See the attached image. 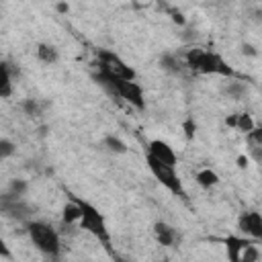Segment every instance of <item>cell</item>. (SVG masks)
Returning <instances> with one entry per match:
<instances>
[{
  "label": "cell",
  "mask_w": 262,
  "mask_h": 262,
  "mask_svg": "<svg viewBox=\"0 0 262 262\" xmlns=\"http://www.w3.org/2000/svg\"><path fill=\"white\" fill-rule=\"evenodd\" d=\"M184 68L192 70L194 74L203 76H223V78H233L235 72L229 68V63L217 53V51H207L203 47H192L182 55Z\"/></svg>",
  "instance_id": "6da1fadb"
},
{
  "label": "cell",
  "mask_w": 262,
  "mask_h": 262,
  "mask_svg": "<svg viewBox=\"0 0 262 262\" xmlns=\"http://www.w3.org/2000/svg\"><path fill=\"white\" fill-rule=\"evenodd\" d=\"M76 201V205L80 207V221H78V227L88 231L92 237H96L106 250H111V233H108V227H106V219L104 215L94 207L90 205L88 201H82L78 196H72Z\"/></svg>",
  "instance_id": "7a4b0ae2"
},
{
  "label": "cell",
  "mask_w": 262,
  "mask_h": 262,
  "mask_svg": "<svg viewBox=\"0 0 262 262\" xmlns=\"http://www.w3.org/2000/svg\"><path fill=\"white\" fill-rule=\"evenodd\" d=\"M94 80H96L100 86H104L113 96L123 98L127 104L135 106V108H139V111L145 108L143 88H141L135 80H117V78H108V76H104V74H100V72L94 74Z\"/></svg>",
  "instance_id": "3957f363"
},
{
  "label": "cell",
  "mask_w": 262,
  "mask_h": 262,
  "mask_svg": "<svg viewBox=\"0 0 262 262\" xmlns=\"http://www.w3.org/2000/svg\"><path fill=\"white\" fill-rule=\"evenodd\" d=\"M27 233H29V239L33 242V246L43 256H47L51 260L59 258V252H61L59 235L49 223H45V221H29L27 223Z\"/></svg>",
  "instance_id": "277c9868"
},
{
  "label": "cell",
  "mask_w": 262,
  "mask_h": 262,
  "mask_svg": "<svg viewBox=\"0 0 262 262\" xmlns=\"http://www.w3.org/2000/svg\"><path fill=\"white\" fill-rule=\"evenodd\" d=\"M96 61H98V72L108 76V78H117V80H135L137 78L135 70L127 61H123L115 51L98 49Z\"/></svg>",
  "instance_id": "5b68a950"
},
{
  "label": "cell",
  "mask_w": 262,
  "mask_h": 262,
  "mask_svg": "<svg viewBox=\"0 0 262 262\" xmlns=\"http://www.w3.org/2000/svg\"><path fill=\"white\" fill-rule=\"evenodd\" d=\"M145 162H147V168H149V172L154 174V178H156L164 188H168V190H170L172 194H176V196H186L184 186H182V182H180V178H178V174H176L174 168H168V166H164V164H160V162H156V160H151V158H147V156H145Z\"/></svg>",
  "instance_id": "8992f818"
},
{
  "label": "cell",
  "mask_w": 262,
  "mask_h": 262,
  "mask_svg": "<svg viewBox=\"0 0 262 262\" xmlns=\"http://www.w3.org/2000/svg\"><path fill=\"white\" fill-rule=\"evenodd\" d=\"M33 211H35V207H31L23 196H12L8 192L0 196V213L10 219L27 221V219H31Z\"/></svg>",
  "instance_id": "52a82bcc"
},
{
  "label": "cell",
  "mask_w": 262,
  "mask_h": 262,
  "mask_svg": "<svg viewBox=\"0 0 262 262\" xmlns=\"http://www.w3.org/2000/svg\"><path fill=\"white\" fill-rule=\"evenodd\" d=\"M147 158L168 166V168H174L176 170V164H178V158H176V151L172 149L170 143H166L164 139H151L147 143Z\"/></svg>",
  "instance_id": "ba28073f"
},
{
  "label": "cell",
  "mask_w": 262,
  "mask_h": 262,
  "mask_svg": "<svg viewBox=\"0 0 262 262\" xmlns=\"http://www.w3.org/2000/svg\"><path fill=\"white\" fill-rule=\"evenodd\" d=\"M237 229L246 233V237L260 242L262 239V217L258 211H246L237 219Z\"/></svg>",
  "instance_id": "9c48e42d"
},
{
  "label": "cell",
  "mask_w": 262,
  "mask_h": 262,
  "mask_svg": "<svg viewBox=\"0 0 262 262\" xmlns=\"http://www.w3.org/2000/svg\"><path fill=\"white\" fill-rule=\"evenodd\" d=\"M252 242H254V239H250V237L227 235V237L223 239V244H225V252H227V260H229V262H239V256H242L244 248H246L248 244H252Z\"/></svg>",
  "instance_id": "30bf717a"
},
{
  "label": "cell",
  "mask_w": 262,
  "mask_h": 262,
  "mask_svg": "<svg viewBox=\"0 0 262 262\" xmlns=\"http://www.w3.org/2000/svg\"><path fill=\"white\" fill-rule=\"evenodd\" d=\"M154 237H156V242H158L160 246L170 248V246L176 244V239H178V231H176L170 223H166V221H158V223L154 225Z\"/></svg>",
  "instance_id": "8fae6325"
},
{
  "label": "cell",
  "mask_w": 262,
  "mask_h": 262,
  "mask_svg": "<svg viewBox=\"0 0 262 262\" xmlns=\"http://www.w3.org/2000/svg\"><path fill=\"white\" fill-rule=\"evenodd\" d=\"M35 53H37V59L43 61V63H47V66H51V63H55L59 59V51L51 43H39L37 49H35Z\"/></svg>",
  "instance_id": "7c38bea8"
},
{
  "label": "cell",
  "mask_w": 262,
  "mask_h": 262,
  "mask_svg": "<svg viewBox=\"0 0 262 262\" xmlns=\"http://www.w3.org/2000/svg\"><path fill=\"white\" fill-rule=\"evenodd\" d=\"M196 182H199V186H203V188H213V186L219 182V176H217V172H213L211 168H203V170L196 172Z\"/></svg>",
  "instance_id": "4fadbf2b"
},
{
  "label": "cell",
  "mask_w": 262,
  "mask_h": 262,
  "mask_svg": "<svg viewBox=\"0 0 262 262\" xmlns=\"http://www.w3.org/2000/svg\"><path fill=\"white\" fill-rule=\"evenodd\" d=\"M12 94V78H10V70L0 63V98H8Z\"/></svg>",
  "instance_id": "5bb4252c"
},
{
  "label": "cell",
  "mask_w": 262,
  "mask_h": 262,
  "mask_svg": "<svg viewBox=\"0 0 262 262\" xmlns=\"http://www.w3.org/2000/svg\"><path fill=\"white\" fill-rule=\"evenodd\" d=\"M254 127H256V123H254V119H252L250 113H237V115H235V125H233V129H237V131H242V133L248 135Z\"/></svg>",
  "instance_id": "9a60e30c"
},
{
  "label": "cell",
  "mask_w": 262,
  "mask_h": 262,
  "mask_svg": "<svg viewBox=\"0 0 262 262\" xmlns=\"http://www.w3.org/2000/svg\"><path fill=\"white\" fill-rule=\"evenodd\" d=\"M102 145H104L108 151H113V154H125V151H127V143H125L121 137H117V135H106V137L102 139Z\"/></svg>",
  "instance_id": "2e32d148"
},
{
  "label": "cell",
  "mask_w": 262,
  "mask_h": 262,
  "mask_svg": "<svg viewBox=\"0 0 262 262\" xmlns=\"http://www.w3.org/2000/svg\"><path fill=\"white\" fill-rule=\"evenodd\" d=\"M162 68L168 72H180L184 68V63H182V57H178L174 53H166V55H162Z\"/></svg>",
  "instance_id": "e0dca14e"
},
{
  "label": "cell",
  "mask_w": 262,
  "mask_h": 262,
  "mask_svg": "<svg viewBox=\"0 0 262 262\" xmlns=\"http://www.w3.org/2000/svg\"><path fill=\"white\" fill-rule=\"evenodd\" d=\"M20 106H23L25 115H29V117H39L43 113V108H45V104L39 102L37 98H27V100H23Z\"/></svg>",
  "instance_id": "ac0fdd59"
},
{
  "label": "cell",
  "mask_w": 262,
  "mask_h": 262,
  "mask_svg": "<svg viewBox=\"0 0 262 262\" xmlns=\"http://www.w3.org/2000/svg\"><path fill=\"white\" fill-rule=\"evenodd\" d=\"M80 221V207L76 205V201L72 199L66 207H63V223H78Z\"/></svg>",
  "instance_id": "d6986e66"
},
{
  "label": "cell",
  "mask_w": 262,
  "mask_h": 262,
  "mask_svg": "<svg viewBox=\"0 0 262 262\" xmlns=\"http://www.w3.org/2000/svg\"><path fill=\"white\" fill-rule=\"evenodd\" d=\"M260 260V250H258V242H252L244 248L242 256H239V262H258Z\"/></svg>",
  "instance_id": "ffe728a7"
},
{
  "label": "cell",
  "mask_w": 262,
  "mask_h": 262,
  "mask_svg": "<svg viewBox=\"0 0 262 262\" xmlns=\"http://www.w3.org/2000/svg\"><path fill=\"white\" fill-rule=\"evenodd\" d=\"M27 190H29V182L23 178H14L8 184V194H12V196H25Z\"/></svg>",
  "instance_id": "44dd1931"
},
{
  "label": "cell",
  "mask_w": 262,
  "mask_h": 262,
  "mask_svg": "<svg viewBox=\"0 0 262 262\" xmlns=\"http://www.w3.org/2000/svg\"><path fill=\"white\" fill-rule=\"evenodd\" d=\"M246 92H248V88H246V84H244V82H229V84H227V88H225V94H229V96H231V98H235V100L244 98V96H246Z\"/></svg>",
  "instance_id": "7402d4cb"
},
{
  "label": "cell",
  "mask_w": 262,
  "mask_h": 262,
  "mask_svg": "<svg viewBox=\"0 0 262 262\" xmlns=\"http://www.w3.org/2000/svg\"><path fill=\"white\" fill-rule=\"evenodd\" d=\"M14 151H16L14 141H10V139H0V162L6 160V158H10Z\"/></svg>",
  "instance_id": "603a6c76"
},
{
  "label": "cell",
  "mask_w": 262,
  "mask_h": 262,
  "mask_svg": "<svg viewBox=\"0 0 262 262\" xmlns=\"http://www.w3.org/2000/svg\"><path fill=\"white\" fill-rule=\"evenodd\" d=\"M0 258H6V260H10V258H12L10 246L4 242V237H0Z\"/></svg>",
  "instance_id": "cb8c5ba5"
},
{
  "label": "cell",
  "mask_w": 262,
  "mask_h": 262,
  "mask_svg": "<svg viewBox=\"0 0 262 262\" xmlns=\"http://www.w3.org/2000/svg\"><path fill=\"white\" fill-rule=\"evenodd\" d=\"M184 129H186V137H188V139H190V137H192V135H194V131H196V125H194V123H192V121H190V119H188V121H186V123H184Z\"/></svg>",
  "instance_id": "d4e9b609"
},
{
  "label": "cell",
  "mask_w": 262,
  "mask_h": 262,
  "mask_svg": "<svg viewBox=\"0 0 262 262\" xmlns=\"http://www.w3.org/2000/svg\"><path fill=\"white\" fill-rule=\"evenodd\" d=\"M242 51H244L246 55H256V53H258V51H256L252 45H244V47H242Z\"/></svg>",
  "instance_id": "484cf974"
},
{
  "label": "cell",
  "mask_w": 262,
  "mask_h": 262,
  "mask_svg": "<svg viewBox=\"0 0 262 262\" xmlns=\"http://www.w3.org/2000/svg\"><path fill=\"white\" fill-rule=\"evenodd\" d=\"M237 166H239V168H246V166H248V158H246V156H239V158H237Z\"/></svg>",
  "instance_id": "4316f807"
},
{
  "label": "cell",
  "mask_w": 262,
  "mask_h": 262,
  "mask_svg": "<svg viewBox=\"0 0 262 262\" xmlns=\"http://www.w3.org/2000/svg\"><path fill=\"white\" fill-rule=\"evenodd\" d=\"M57 10H59V12H68L70 6H68V4H57Z\"/></svg>",
  "instance_id": "83f0119b"
}]
</instances>
